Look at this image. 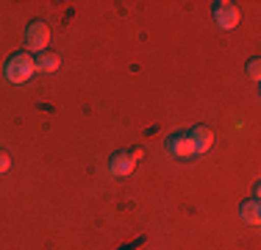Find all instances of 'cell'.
I'll return each mask as SVG.
<instances>
[{"label":"cell","mask_w":261,"mask_h":250,"mask_svg":"<svg viewBox=\"0 0 261 250\" xmlns=\"http://www.w3.org/2000/svg\"><path fill=\"white\" fill-rule=\"evenodd\" d=\"M258 70H261V61H258V59H250V61H247V75H250L253 81H258V78H261V72H258Z\"/></svg>","instance_id":"obj_9"},{"label":"cell","mask_w":261,"mask_h":250,"mask_svg":"<svg viewBox=\"0 0 261 250\" xmlns=\"http://www.w3.org/2000/svg\"><path fill=\"white\" fill-rule=\"evenodd\" d=\"M130 156H134V159H136V161H139V159H142V156H145V150H142V147H134V150H130Z\"/></svg>","instance_id":"obj_11"},{"label":"cell","mask_w":261,"mask_h":250,"mask_svg":"<svg viewBox=\"0 0 261 250\" xmlns=\"http://www.w3.org/2000/svg\"><path fill=\"white\" fill-rule=\"evenodd\" d=\"M34 64H36V72H56L61 61H59V56H56L53 50H45V53H36Z\"/></svg>","instance_id":"obj_7"},{"label":"cell","mask_w":261,"mask_h":250,"mask_svg":"<svg viewBox=\"0 0 261 250\" xmlns=\"http://www.w3.org/2000/svg\"><path fill=\"white\" fill-rule=\"evenodd\" d=\"M167 153L175 156V159H189V156H195V150H192V142H189V134H186V131H178V134H172L170 139H167Z\"/></svg>","instance_id":"obj_5"},{"label":"cell","mask_w":261,"mask_h":250,"mask_svg":"<svg viewBox=\"0 0 261 250\" xmlns=\"http://www.w3.org/2000/svg\"><path fill=\"white\" fill-rule=\"evenodd\" d=\"M189 134V142H192V150L197 153H206V150L214 145V134H211V128H206V125H195L192 131H186Z\"/></svg>","instance_id":"obj_6"},{"label":"cell","mask_w":261,"mask_h":250,"mask_svg":"<svg viewBox=\"0 0 261 250\" xmlns=\"http://www.w3.org/2000/svg\"><path fill=\"white\" fill-rule=\"evenodd\" d=\"M214 22L220 25L222 31L236 28V22H239V9H236V3H231V0H217L214 3Z\"/></svg>","instance_id":"obj_3"},{"label":"cell","mask_w":261,"mask_h":250,"mask_svg":"<svg viewBox=\"0 0 261 250\" xmlns=\"http://www.w3.org/2000/svg\"><path fill=\"white\" fill-rule=\"evenodd\" d=\"M36 72V64H34V56H28L25 50H20V53L9 56L3 64V75L9 84H25L31 81V75Z\"/></svg>","instance_id":"obj_1"},{"label":"cell","mask_w":261,"mask_h":250,"mask_svg":"<svg viewBox=\"0 0 261 250\" xmlns=\"http://www.w3.org/2000/svg\"><path fill=\"white\" fill-rule=\"evenodd\" d=\"M9 167H11V156L6 153L3 147H0V172H6V170H9Z\"/></svg>","instance_id":"obj_10"},{"label":"cell","mask_w":261,"mask_h":250,"mask_svg":"<svg viewBox=\"0 0 261 250\" xmlns=\"http://www.w3.org/2000/svg\"><path fill=\"white\" fill-rule=\"evenodd\" d=\"M239 214H242V220H245L247 225H258L261 222V206H258V200H245V203H242V209H239Z\"/></svg>","instance_id":"obj_8"},{"label":"cell","mask_w":261,"mask_h":250,"mask_svg":"<svg viewBox=\"0 0 261 250\" xmlns=\"http://www.w3.org/2000/svg\"><path fill=\"white\" fill-rule=\"evenodd\" d=\"M47 42H50V28L42 20H31L28 28H25V47L36 50V53H45Z\"/></svg>","instance_id":"obj_2"},{"label":"cell","mask_w":261,"mask_h":250,"mask_svg":"<svg viewBox=\"0 0 261 250\" xmlns=\"http://www.w3.org/2000/svg\"><path fill=\"white\" fill-rule=\"evenodd\" d=\"M136 170V159L130 156V150H120V153L109 156V172L117 175V178H125Z\"/></svg>","instance_id":"obj_4"}]
</instances>
